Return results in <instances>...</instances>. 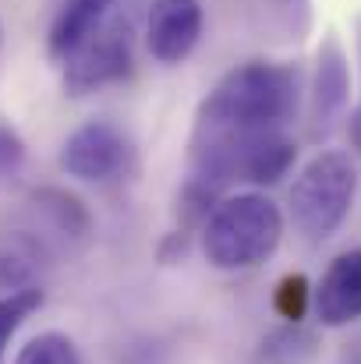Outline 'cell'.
<instances>
[{
	"label": "cell",
	"mask_w": 361,
	"mask_h": 364,
	"mask_svg": "<svg viewBox=\"0 0 361 364\" xmlns=\"http://www.w3.org/2000/svg\"><path fill=\"white\" fill-rule=\"evenodd\" d=\"M131 156V138L114 121H85L61 145V170L75 181L103 184L127 173Z\"/></svg>",
	"instance_id": "5b68a950"
},
{
	"label": "cell",
	"mask_w": 361,
	"mask_h": 364,
	"mask_svg": "<svg viewBox=\"0 0 361 364\" xmlns=\"http://www.w3.org/2000/svg\"><path fill=\"white\" fill-rule=\"evenodd\" d=\"M308 304H312V290H308V279H305L301 272H291V276H283V279L276 283V290H273V308H276L280 318H287L291 326H298V322L305 318Z\"/></svg>",
	"instance_id": "5bb4252c"
},
{
	"label": "cell",
	"mask_w": 361,
	"mask_h": 364,
	"mask_svg": "<svg viewBox=\"0 0 361 364\" xmlns=\"http://www.w3.org/2000/svg\"><path fill=\"white\" fill-rule=\"evenodd\" d=\"M280 4H283V0H280Z\"/></svg>",
	"instance_id": "ac0fdd59"
},
{
	"label": "cell",
	"mask_w": 361,
	"mask_h": 364,
	"mask_svg": "<svg viewBox=\"0 0 361 364\" xmlns=\"http://www.w3.org/2000/svg\"><path fill=\"white\" fill-rule=\"evenodd\" d=\"M0 46H4V25H0Z\"/></svg>",
	"instance_id": "e0dca14e"
},
{
	"label": "cell",
	"mask_w": 361,
	"mask_h": 364,
	"mask_svg": "<svg viewBox=\"0 0 361 364\" xmlns=\"http://www.w3.org/2000/svg\"><path fill=\"white\" fill-rule=\"evenodd\" d=\"M315 315L323 326L340 329L361 318V247L344 251L330 262V269L323 272L315 294H312Z\"/></svg>",
	"instance_id": "52a82bcc"
},
{
	"label": "cell",
	"mask_w": 361,
	"mask_h": 364,
	"mask_svg": "<svg viewBox=\"0 0 361 364\" xmlns=\"http://www.w3.org/2000/svg\"><path fill=\"white\" fill-rule=\"evenodd\" d=\"M298 96L301 75L291 64L248 60L227 71L195 114L188 181L213 195L231 188L238 145L258 134L283 131V124L298 114Z\"/></svg>",
	"instance_id": "6da1fadb"
},
{
	"label": "cell",
	"mask_w": 361,
	"mask_h": 364,
	"mask_svg": "<svg viewBox=\"0 0 361 364\" xmlns=\"http://www.w3.org/2000/svg\"><path fill=\"white\" fill-rule=\"evenodd\" d=\"M347 100H351V64H347L340 39L330 32L319 46L315 75H312V124H315V131H330V124L347 110Z\"/></svg>",
	"instance_id": "ba28073f"
},
{
	"label": "cell",
	"mask_w": 361,
	"mask_h": 364,
	"mask_svg": "<svg viewBox=\"0 0 361 364\" xmlns=\"http://www.w3.org/2000/svg\"><path fill=\"white\" fill-rule=\"evenodd\" d=\"M25 159H28V152H25L21 134H18L14 127L0 124V181L18 177V173H21V166H25Z\"/></svg>",
	"instance_id": "9a60e30c"
},
{
	"label": "cell",
	"mask_w": 361,
	"mask_h": 364,
	"mask_svg": "<svg viewBox=\"0 0 361 364\" xmlns=\"http://www.w3.org/2000/svg\"><path fill=\"white\" fill-rule=\"evenodd\" d=\"M347 134H351V145H355V152L361 156V103L351 110V121H347Z\"/></svg>",
	"instance_id": "2e32d148"
},
{
	"label": "cell",
	"mask_w": 361,
	"mask_h": 364,
	"mask_svg": "<svg viewBox=\"0 0 361 364\" xmlns=\"http://www.w3.org/2000/svg\"><path fill=\"white\" fill-rule=\"evenodd\" d=\"M43 308V290L39 287H21V290H11L0 297V364L7 354V343L11 336L21 329V322Z\"/></svg>",
	"instance_id": "7c38bea8"
},
{
	"label": "cell",
	"mask_w": 361,
	"mask_h": 364,
	"mask_svg": "<svg viewBox=\"0 0 361 364\" xmlns=\"http://www.w3.org/2000/svg\"><path fill=\"white\" fill-rule=\"evenodd\" d=\"M294 159H298V145L283 131L248 138L244 145H238V156H234V181H248V184L269 188L280 177H287Z\"/></svg>",
	"instance_id": "9c48e42d"
},
{
	"label": "cell",
	"mask_w": 361,
	"mask_h": 364,
	"mask_svg": "<svg viewBox=\"0 0 361 364\" xmlns=\"http://www.w3.org/2000/svg\"><path fill=\"white\" fill-rule=\"evenodd\" d=\"M206 11L202 0H149L145 43L159 64H181L202 39Z\"/></svg>",
	"instance_id": "8992f818"
},
{
	"label": "cell",
	"mask_w": 361,
	"mask_h": 364,
	"mask_svg": "<svg viewBox=\"0 0 361 364\" xmlns=\"http://www.w3.org/2000/svg\"><path fill=\"white\" fill-rule=\"evenodd\" d=\"M14 364H82V354L75 347L71 336L64 333H39L36 340H28Z\"/></svg>",
	"instance_id": "4fadbf2b"
},
{
	"label": "cell",
	"mask_w": 361,
	"mask_h": 364,
	"mask_svg": "<svg viewBox=\"0 0 361 364\" xmlns=\"http://www.w3.org/2000/svg\"><path fill=\"white\" fill-rule=\"evenodd\" d=\"M315 361V336L305 333L301 326L276 329L273 336L262 340L255 358L248 364H312Z\"/></svg>",
	"instance_id": "8fae6325"
},
{
	"label": "cell",
	"mask_w": 361,
	"mask_h": 364,
	"mask_svg": "<svg viewBox=\"0 0 361 364\" xmlns=\"http://www.w3.org/2000/svg\"><path fill=\"white\" fill-rule=\"evenodd\" d=\"M280 237H283V216L276 202H269L258 191H244L216 202V209L202 227V251L213 269L238 272L266 262L280 247Z\"/></svg>",
	"instance_id": "3957f363"
},
{
	"label": "cell",
	"mask_w": 361,
	"mask_h": 364,
	"mask_svg": "<svg viewBox=\"0 0 361 364\" xmlns=\"http://www.w3.org/2000/svg\"><path fill=\"white\" fill-rule=\"evenodd\" d=\"M358 195V170L347 152L326 149L312 156L291 188V220L308 241H326L340 230Z\"/></svg>",
	"instance_id": "277c9868"
},
{
	"label": "cell",
	"mask_w": 361,
	"mask_h": 364,
	"mask_svg": "<svg viewBox=\"0 0 361 364\" xmlns=\"http://www.w3.org/2000/svg\"><path fill=\"white\" fill-rule=\"evenodd\" d=\"M149 0H68L50 28V57L68 96H89L120 82L135 64Z\"/></svg>",
	"instance_id": "7a4b0ae2"
},
{
	"label": "cell",
	"mask_w": 361,
	"mask_h": 364,
	"mask_svg": "<svg viewBox=\"0 0 361 364\" xmlns=\"http://www.w3.org/2000/svg\"><path fill=\"white\" fill-rule=\"evenodd\" d=\"M32 209L39 220H46V227L53 230L57 241L68 247H85L93 237V216L85 209V202L64 188H39L32 191Z\"/></svg>",
	"instance_id": "30bf717a"
}]
</instances>
